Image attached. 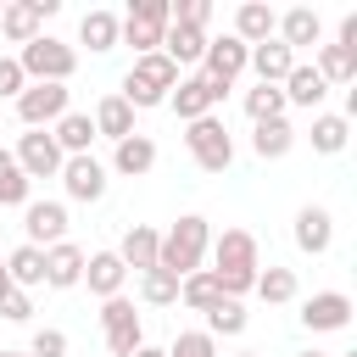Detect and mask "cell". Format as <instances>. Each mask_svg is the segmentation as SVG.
<instances>
[{
    "label": "cell",
    "mask_w": 357,
    "mask_h": 357,
    "mask_svg": "<svg viewBox=\"0 0 357 357\" xmlns=\"http://www.w3.org/2000/svg\"><path fill=\"white\" fill-rule=\"evenodd\" d=\"M212 273H218V284H223V296H245V290H257V273H262V262H257V234L251 229H223L218 240H212Z\"/></svg>",
    "instance_id": "cell-1"
},
{
    "label": "cell",
    "mask_w": 357,
    "mask_h": 357,
    "mask_svg": "<svg viewBox=\"0 0 357 357\" xmlns=\"http://www.w3.org/2000/svg\"><path fill=\"white\" fill-rule=\"evenodd\" d=\"M206 251H212V223H206L201 212H184V218L162 234V245H156V268L173 273V279H184V273H195V268L206 262Z\"/></svg>",
    "instance_id": "cell-2"
},
{
    "label": "cell",
    "mask_w": 357,
    "mask_h": 357,
    "mask_svg": "<svg viewBox=\"0 0 357 357\" xmlns=\"http://www.w3.org/2000/svg\"><path fill=\"white\" fill-rule=\"evenodd\" d=\"M178 89V67L162 56V50H151V56H134V67H128V78H123V100L134 106V112H145V106H167V95Z\"/></svg>",
    "instance_id": "cell-3"
},
{
    "label": "cell",
    "mask_w": 357,
    "mask_h": 357,
    "mask_svg": "<svg viewBox=\"0 0 357 357\" xmlns=\"http://www.w3.org/2000/svg\"><path fill=\"white\" fill-rule=\"evenodd\" d=\"M17 67H22L28 84H67V78L78 73V50L61 45L56 33H39V39H28V45L17 50Z\"/></svg>",
    "instance_id": "cell-4"
},
{
    "label": "cell",
    "mask_w": 357,
    "mask_h": 357,
    "mask_svg": "<svg viewBox=\"0 0 357 357\" xmlns=\"http://www.w3.org/2000/svg\"><path fill=\"white\" fill-rule=\"evenodd\" d=\"M167 22H173V0H134L117 28V45H134V56H151V50H162Z\"/></svg>",
    "instance_id": "cell-5"
},
{
    "label": "cell",
    "mask_w": 357,
    "mask_h": 357,
    "mask_svg": "<svg viewBox=\"0 0 357 357\" xmlns=\"http://www.w3.org/2000/svg\"><path fill=\"white\" fill-rule=\"evenodd\" d=\"M184 145H190V156H195L201 173H229V162H234V139H229V128L218 117H195L190 134H184Z\"/></svg>",
    "instance_id": "cell-6"
},
{
    "label": "cell",
    "mask_w": 357,
    "mask_h": 357,
    "mask_svg": "<svg viewBox=\"0 0 357 357\" xmlns=\"http://www.w3.org/2000/svg\"><path fill=\"white\" fill-rule=\"evenodd\" d=\"M100 329H106V351H112V357H134V351L145 346V329H139V312H134L128 296L100 301Z\"/></svg>",
    "instance_id": "cell-7"
},
{
    "label": "cell",
    "mask_w": 357,
    "mask_h": 357,
    "mask_svg": "<svg viewBox=\"0 0 357 357\" xmlns=\"http://www.w3.org/2000/svg\"><path fill=\"white\" fill-rule=\"evenodd\" d=\"M73 106H67V84H28L22 95H17V117H22V128H50V123H61Z\"/></svg>",
    "instance_id": "cell-8"
},
{
    "label": "cell",
    "mask_w": 357,
    "mask_h": 357,
    "mask_svg": "<svg viewBox=\"0 0 357 357\" xmlns=\"http://www.w3.org/2000/svg\"><path fill=\"white\" fill-rule=\"evenodd\" d=\"M245 61H251V50H245L234 33H223V39H206L201 78H206V84H218V89H234V78L245 73Z\"/></svg>",
    "instance_id": "cell-9"
},
{
    "label": "cell",
    "mask_w": 357,
    "mask_h": 357,
    "mask_svg": "<svg viewBox=\"0 0 357 357\" xmlns=\"http://www.w3.org/2000/svg\"><path fill=\"white\" fill-rule=\"evenodd\" d=\"M56 6H61V0H6L0 33H6L11 45H28V39L45 33V17H56Z\"/></svg>",
    "instance_id": "cell-10"
},
{
    "label": "cell",
    "mask_w": 357,
    "mask_h": 357,
    "mask_svg": "<svg viewBox=\"0 0 357 357\" xmlns=\"http://www.w3.org/2000/svg\"><path fill=\"white\" fill-rule=\"evenodd\" d=\"M11 156H17V167L28 173V184H33V178H56V173H61V162H67V156L56 151L50 128H28V134L17 139V151H11Z\"/></svg>",
    "instance_id": "cell-11"
},
{
    "label": "cell",
    "mask_w": 357,
    "mask_h": 357,
    "mask_svg": "<svg viewBox=\"0 0 357 357\" xmlns=\"http://www.w3.org/2000/svg\"><path fill=\"white\" fill-rule=\"evenodd\" d=\"M22 245H39V251H50L56 240H67V206L61 201H28L22 206Z\"/></svg>",
    "instance_id": "cell-12"
},
{
    "label": "cell",
    "mask_w": 357,
    "mask_h": 357,
    "mask_svg": "<svg viewBox=\"0 0 357 357\" xmlns=\"http://www.w3.org/2000/svg\"><path fill=\"white\" fill-rule=\"evenodd\" d=\"M301 324H307V335H335V329H346V324H351V296H346V290H318V296H307V301H301Z\"/></svg>",
    "instance_id": "cell-13"
},
{
    "label": "cell",
    "mask_w": 357,
    "mask_h": 357,
    "mask_svg": "<svg viewBox=\"0 0 357 357\" xmlns=\"http://www.w3.org/2000/svg\"><path fill=\"white\" fill-rule=\"evenodd\" d=\"M56 178H61V190H67V195H73V201H84V206H89V201H100V195H106V167H100V162H95V156H67V162H61V173H56Z\"/></svg>",
    "instance_id": "cell-14"
},
{
    "label": "cell",
    "mask_w": 357,
    "mask_h": 357,
    "mask_svg": "<svg viewBox=\"0 0 357 357\" xmlns=\"http://www.w3.org/2000/svg\"><path fill=\"white\" fill-rule=\"evenodd\" d=\"M223 95H229V89H218V84H206V78L195 73V78H178V89L167 95V106H173L184 123H195V117H212V106H218Z\"/></svg>",
    "instance_id": "cell-15"
},
{
    "label": "cell",
    "mask_w": 357,
    "mask_h": 357,
    "mask_svg": "<svg viewBox=\"0 0 357 357\" xmlns=\"http://www.w3.org/2000/svg\"><path fill=\"white\" fill-rule=\"evenodd\" d=\"M290 234H296V251H307V257H324V251L335 245V218H329V206H301Z\"/></svg>",
    "instance_id": "cell-16"
},
{
    "label": "cell",
    "mask_w": 357,
    "mask_h": 357,
    "mask_svg": "<svg viewBox=\"0 0 357 357\" xmlns=\"http://www.w3.org/2000/svg\"><path fill=\"white\" fill-rule=\"evenodd\" d=\"M123 279H128V268L117 262V251H95V257H84V279H78V284H89V296L112 301V296H123Z\"/></svg>",
    "instance_id": "cell-17"
},
{
    "label": "cell",
    "mask_w": 357,
    "mask_h": 357,
    "mask_svg": "<svg viewBox=\"0 0 357 357\" xmlns=\"http://www.w3.org/2000/svg\"><path fill=\"white\" fill-rule=\"evenodd\" d=\"M273 28H279V11L262 6V0H245V6L234 11V39H240L245 50H251V45H268Z\"/></svg>",
    "instance_id": "cell-18"
},
{
    "label": "cell",
    "mask_w": 357,
    "mask_h": 357,
    "mask_svg": "<svg viewBox=\"0 0 357 357\" xmlns=\"http://www.w3.org/2000/svg\"><path fill=\"white\" fill-rule=\"evenodd\" d=\"M273 39H279L284 50H296V45H318V39H324V17H318L312 6H290V11L279 17Z\"/></svg>",
    "instance_id": "cell-19"
},
{
    "label": "cell",
    "mask_w": 357,
    "mask_h": 357,
    "mask_svg": "<svg viewBox=\"0 0 357 357\" xmlns=\"http://www.w3.org/2000/svg\"><path fill=\"white\" fill-rule=\"evenodd\" d=\"M84 279V251L73 245V240H56L50 251H45V284L50 290H73Z\"/></svg>",
    "instance_id": "cell-20"
},
{
    "label": "cell",
    "mask_w": 357,
    "mask_h": 357,
    "mask_svg": "<svg viewBox=\"0 0 357 357\" xmlns=\"http://www.w3.org/2000/svg\"><path fill=\"white\" fill-rule=\"evenodd\" d=\"M156 245H162V234H156L151 223H134V229L123 234V245H117V262L134 268V273H151V268H156Z\"/></svg>",
    "instance_id": "cell-21"
},
{
    "label": "cell",
    "mask_w": 357,
    "mask_h": 357,
    "mask_svg": "<svg viewBox=\"0 0 357 357\" xmlns=\"http://www.w3.org/2000/svg\"><path fill=\"white\" fill-rule=\"evenodd\" d=\"M245 67L257 73V84H284L290 67H296V50H284L279 39H268V45H251V61Z\"/></svg>",
    "instance_id": "cell-22"
},
{
    "label": "cell",
    "mask_w": 357,
    "mask_h": 357,
    "mask_svg": "<svg viewBox=\"0 0 357 357\" xmlns=\"http://www.w3.org/2000/svg\"><path fill=\"white\" fill-rule=\"evenodd\" d=\"M279 89H284V106H307V112H318V106H324V95H329V84H324L307 61H296V67H290V78H284Z\"/></svg>",
    "instance_id": "cell-23"
},
{
    "label": "cell",
    "mask_w": 357,
    "mask_h": 357,
    "mask_svg": "<svg viewBox=\"0 0 357 357\" xmlns=\"http://www.w3.org/2000/svg\"><path fill=\"white\" fill-rule=\"evenodd\" d=\"M112 167H117L123 178H139V173H151V167H156V139H151V134H128V139H117V151H112Z\"/></svg>",
    "instance_id": "cell-24"
},
{
    "label": "cell",
    "mask_w": 357,
    "mask_h": 357,
    "mask_svg": "<svg viewBox=\"0 0 357 357\" xmlns=\"http://www.w3.org/2000/svg\"><path fill=\"white\" fill-rule=\"evenodd\" d=\"M89 123H95V134H106V139L117 145V139H128V134H134V106H128L123 95H100V106H95V117H89Z\"/></svg>",
    "instance_id": "cell-25"
},
{
    "label": "cell",
    "mask_w": 357,
    "mask_h": 357,
    "mask_svg": "<svg viewBox=\"0 0 357 357\" xmlns=\"http://www.w3.org/2000/svg\"><path fill=\"white\" fill-rule=\"evenodd\" d=\"M50 139H56V151H61V156H89V139H95L89 112H67L61 123H50Z\"/></svg>",
    "instance_id": "cell-26"
},
{
    "label": "cell",
    "mask_w": 357,
    "mask_h": 357,
    "mask_svg": "<svg viewBox=\"0 0 357 357\" xmlns=\"http://www.w3.org/2000/svg\"><path fill=\"white\" fill-rule=\"evenodd\" d=\"M178 301H184L190 312H212V307L223 301V284H218V273H212V268H195V273H184V279H178Z\"/></svg>",
    "instance_id": "cell-27"
},
{
    "label": "cell",
    "mask_w": 357,
    "mask_h": 357,
    "mask_svg": "<svg viewBox=\"0 0 357 357\" xmlns=\"http://www.w3.org/2000/svg\"><path fill=\"white\" fill-rule=\"evenodd\" d=\"M346 139H351V117H340V112H318L312 117V151L318 156H340Z\"/></svg>",
    "instance_id": "cell-28"
},
{
    "label": "cell",
    "mask_w": 357,
    "mask_h": 357,
    "mask_svg": "<svg viewBox=\"0 0 357 357\" xmlns=\"http://www.w3.org/2000/svg\"><path fill=\"white\" fill-rule=\"evenodd\" d=\"M117 28H123V17H112V11H84V22H78V39L100 56V50H117Z\"/></svg>",
    "instance_id": "cell-29"
},
{
    "label": "cell",
    "mask_w": 357,
    "mask_h": 357,
    "mask_svg": "<svg viewBox=\"0 0 357 357\" xmlns=\"http://www.w3.org/2000/svg\"><path fill=\"white\" fill-rule=\"evenodd\" d=\"M290 145H296V128H290L284 117H273V123H257V134H251V151H257L262 162H279V156H290Z\"/></svg>",
    "instance_id": "cell-30"
},
{
    "label": "cell",
    "mask_w": 357,
    "mask_h": 357,
    "mask_svg": "<svg viewBox=\"0 0 357 357\" xmlns=\"http://www.w3.org/2000/svg\"><path fill=\"white\" fill-rule=\"evenodd\" d=\"M6 273H11V290L45 284V251H39V245H17V251L6 257Z\"/></svg>",
    "instance_id": "cell-31"
},
{
    "label": "cell",
    "mask_w": 357,
    "mask_h": 357,
    "mask_svg": "<svg viewBox=\"0 0 357 357\" xmlns=\"http://www.w3.org/2000/svg\"><path fill=\"white\" fill-rule=\"evenodd\" d=\"M312 73H318L324 84H351V78H357V56H351V50H340V45H318Z\"/></svg>",
    "instance_id": "cell-32"
},
{
    "label": "cell",
    "mask_w": 357,
    "mask_h": 357,
    "mask_svg": "<svg viewBox=\"0 0 357 357\" xmlns=\"http://www.w3.org/2000/svg\"><path fill=\"white\" fill-rule=\"evenodd\" d=\"M245 117H251V123H273V117H284V89H279V84H257V89H245Z\"/></svg>",
    "instance_id": "cell-33"
},
{
    "label": "cell",
    "mask_w": 357,
    "mask_h": 357,
    "mask_svg": "<svg viewBox=\"0 0 357 357\" xmlns=\"http://www.w3.org/2000/svg\"><path fill=\"white\" fill-rule=\"evenodd\" d=\"M139 301H145V307H178V279L162 273V268L139 273Z\"/></svg>",
    "instance_id": "cell-34"
},
{
    "label": "cell",
    "mask_w": 357,
    "mask_h": 357,
    "mask_svg": "<svg viewBox=\"0 0 357 357\" xmlns=\"http://www.w3.org/2000/svg\"><path fill=\"white\" fill-rule=\"evenodd\" d=\"M257 296H262L268 307L296 301V273H290V268H262V273H257Z\"/></svg>",
    "instance_id": "cell-35"
},
{
    "label": "cell",
    "mask_w": 357,
    "mask_h": 357,
    "mask_svg": "<svg viewBox=\"0 0 357 357\" xmlns=\"http://www.w3.org/2000/svg\"><path fill=\"white\" fill-rule=\"evenodd\" d=\"M245 301H234V296H223L212 312H206V335H245Z\"/></svg>",
    "instance_id": "cell-36"
},
{
    "label": "cell",
    "mask_w": 357,
    "mask_h": 357,
    "mask_svg": "<svg viewBox=\"0 0 357 357\" xmlns=\"http://www.w3.org/2000/svg\"><path fill=\"white\" fill-rule=\"evenodd\" d=\"M0 206H28V173L11 151H0Z\"/></svg>",
    "instance_id": "cell-37"
},
{
    "label": "cell",
    "mask_w": 357,
    "mask_h": 357,
    "mask_svg": "<svg viewBox=\"0 0 357 357\" xmlns=\"http://www.w3.org/2000/svg\"><path fill=\"white\" fill-rule=\"evenodd\" d=\"M167 357H218V340H212L206 329H184V335L167 346Z\"/></svg>",
    "instance_id": "cell-38"
},
{
    "label": "cell",
    "mask_w": 357,
    "mask_h": 357,
    "mask_svg": "<svg viewBox=\"0 0 357 357\" xmlns=\"http://www.w3.org/2000/svg\"><path fill=\"white\" fill-rule=\"evenodd\" d=\"M173 22H184V28H206V22H212V0H173Z\"/></svg>",
    "instance_id": "cell-39"
},
{
    "label": "cell",
    "mask_w": 357,
    "mask_h": 357,
    "mask_svg": "<svg viewBox=\"0 0 357 357\" xmlns=\"http://www.w3.org/2000/svg\"><path fill=\"white\" fill-rule=\"evenodd\" d=\"M28 357H67V335H61V329H33Z\"/></svg>",
    "instance_id": "cell-40"
},
{
    "label": "cell",
    "mask_w": 357,
    "mask_h": 357,
    "mask_svg": "<svg viewBox=\"0 0 357 357\" xmlns=\"http://www.w3.org/2000/svg\"><path fill=\"white\" fill-rule=\"evenodd\" d=\"M22 89H28V78H22L17 56H0V100H17Z\"/></svg>",
    "instance_id": "cell-41"
},
{
    "label": "cell",
    "mask_w": 357,
    "mask_h": 357,
    "mask_svg": "<svg viewBox=\"0 0 357 357\" xmlns=\"http://www.w3.org/2000/svg\"><path fill=\"white\" fill-rule=\"evenodd\" d=\"M0 318H6V324H28V318H33V296H28V290H11V296L0 301Z\"/></svg>",
    "instance_id": "cell-42"
},
{
    "label": "cell",
    "mask_w": 357,
    "mask_h": 357,
    "mask_svg": "<svg viewBox=\"0 0 357 357\" xmlns=\"http://www.w3.org/2000/svg\"><path fill=\"white\" fill-rule=\"evenodd\" d=\"M335 45L357 56V11H346V17H340V39H335Z\"/></svg>",
    "instance_id": "cell-43"
},
{
    "label": "cell",
    "mask_w": 357,
    "mask_h": 357,
    "mask_svg": "<svg viewBox=\"0 0 357 357\" xmlns=\"http://www.w3.org/2000/svg\"><path fill=\"white\" fill-rule=\"evenodd\" d=\"M11 296V273H6V257H0V301Z\"/></svg>",
    "instance_id": "cell-44"
},
{
    "label": "cell",
    "mask_w": 357,
    "mask_h": 357,
    "mask_svg": "<svg viewBox=\"0 0 357 357\" xmlns=\"http://www.w3.org/2000/svg\"><path fill=\"white\" fill-rule=\"evenodd\" d=\"M134 357H167V351H162V346H139Z\"/></svg>",
    "instance_id": "cell-45"
},
{
    "label": "cell",
    "mask_w": 357,
    "mask_h": 357,
    "mask_svg": "<svg viewBox=\"0 0 357 357\" xmlns=\"http://www.w3.org/2000/svg\"><path fill=\"white\" fill-rule=\"evenodd\" d=\"M234 357H262V351H234Z\"/></svg>",
    "instance_id": "cell-46"
},
{
    "label": "cell",
    "mask_w": 357,
    "mask_h": 357,
    "mask_svg": "<svg viewBox=\"0 0 357 357\" xmlns=\"http://www.w3.org/2000/svg\"><path fill=\"white\" fill-rule=\"evenodd\" d=\"M0 357H28V351H0Z\"/></svg>",
    "instance_id": "cell-47"
},
{
    "label": "cell",
    "mask_w": 357,
    "mask_h": 357,
    "mask_svg": "<svg viewBox=\"0 0 357 357\" xmlns=\"http://www.w3.org/2000/svg\"><path fill=\"white\" fill-rule=\"evenodd\" d=\"M301 357H324V351H301Z\"/></svg>",
    "instance_id": "cell-48"
},
{
    "label": "cell",
    "mask_w": 357,
    "mask_h": 357,
    "mask_svg": "<svg viewBox=\"0 0 357 357\" xmlns=\"http://www.w3.org/2000/svg\"><path fill=\"white\" fill-rule=\"evenodd\" d=\"M0 11H6V0H0Z\"/></svg>",
    "instance_id": "cell-49"
}]
</instances>
